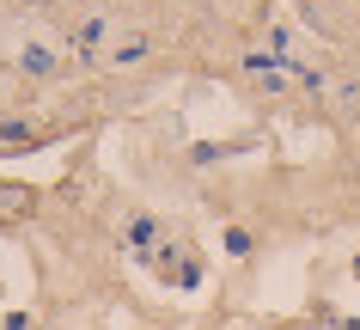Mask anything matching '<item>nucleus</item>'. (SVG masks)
<instances>
[{
    "instance_id": "nucleus-2",
    "label": "nucleus",
    "mask_w": 360,
    "mask_h": 330,
    "mask_svg": "<svg viewBox=\"0 0 360 330\" xmlns=\"http://www.w3.org/2000/svg\"><path fill=\"white\" fill-rule=\"evenodd\" d=\"M104 31H110V19H79V25H74V43H79V56H92L98 43H104Z\"/></svg>"
},
{
    "instance_id": "nucleus-5",
    "label": "nucleus",
    "mask_w": 360,
    "mask_h": 330,
    "mask_svg": "<svg viewBox=\"0 0 360 330\" xmlns=\"http://www.w3.org/2000/svg\"><path fill=\"white\" fill-rule=\"evenodd\" d=\"M129 239H134V245H153V239H159V220H147V214L129 220Z\"/></svg>"
},
{
    "instance_id": "nucleus-7",
    "label": "nucleus",
    "mask_w": 360,
    "mask_h": 330,
    "mask_svg": "<svg viewBox=\"0 0 360 330\" xmlns=\"http://www.w3.org/2000/svg\"><path fill=\"white\" fill-rule=\"evenodd\" d=\"M25 202H31L25 190H0V208H25Z\"/></svg>"
},
{
    "instance_id": "nucleus-4",
    "label": "nucleus",
    "mask_w": 360,
    "mask_h": 330,
    "mask_svg": "<svg viewBox=\"0 0 360 330\" xmlns=\"http://www.w3.org/2000/svg\"><path fill=\"white\" fill-rule=\"evenodd\" d=\"M141 56H147V43L134 37V43H122V49H116V56H110V68H134V61H141Z\"/></svg>"
},
{
    "instance_id": "nucleus-6",
    "label": "nucleus",
    "mask_w": 360,
    "mask_h": 330,
    "mask_svg": "<svg viewBox=\"0 0 360 330\" xmlns=\"http://www.w3.org/2000/svg\"><path fill=\"white\" fill-rule=\"evenodd\" d=\"M226 251H232V257L250 251V233H245V227H232V233H226Z\"/></svg>"
},
{
    "instance_id": "nucleus-3",
    "label": "nucleus",
    "mask_w": 360,
    "mask_h": 330,
    "mask_svg": "<svg viewBox=\"0 0 360 330\" xmlns=\"http://www.w3.org/2000/svg\"><path fill=\"white\" fill-rule=\"evenodd\" d=\"M19 68H25V74H49V68H56V56H49V49H43V43H25V56H19Z\"/></svg>"
},
{
    "instance_id": "nucleus-1",
    "label": "nucleus",
    "mask_w": 360,
    "mask_h": 330,
    "mask_svg": "<svg viewBox=\"0 0 360 330\" xmlns=\"http://www.w3.org/2000/svg\"><path fill=\"white\" fill-rule=\"evenodd\" d=\"M281 68H293V61H281V56H245V74H250V80H263L269 92L281 86Z\"/></svg>"
}]
</instances>
